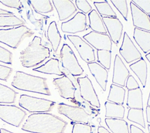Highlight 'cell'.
I'll use <instances>...</instances> for the list:
<instances>
[{
    "mask_svg": "<svg viewBox=\"0 0 150 133\" xmlns=\"http://www.w3.org/2000/svg\"><path fill=\"white\" fill-rule=\"evenodd\" d=\"M67 122L59 117L47 112L29 115L22 129L33 133H64Z\"/></svg>",
    "mask_w": 150,
    "mask_h": 133,
    "instance_id": "cell-1",
    "label": "cell"
},
{
    "mask_svg": "<svg viewBox=\"0 0 150 133\" xmlns=\"http://www.w3.org/2000/svg\"><path fill=\"white\" fill-rule=\"evenodd\" d=\"M11 85L20 90L36 93L46 96L51 95L46 78L33 76L23 71H16Z\"/></svg>",
    "mask_w": 150,
    "mask_h": 133,
    "instance_id": "cell-2",
    "label": "cell"
},
{
    "mask_svg": "<svg viewBox=\"0 0 150 133\" xmlns=\"http://www.w3.org/2000/svg\"><path fill=\"white\" fill-rule=\"evenodd\" d=\"M41 37L35 36L26 49L20 53L22 66L32 67L42 63L50 56V50L41 43Z\"/></svg>",
    "mask_w": 150,
    "mask_h": 133,
    "instance_id": "cell-3",
    "label": "cell"
},
{
    "mask_svg": "<svg viewBox=\"0 0 150 133\" xmlns=\"http://www.w3.org/2000/svg\"><path fill=\"white\" fill-rule=\"evenodd\" d=\"M33 34L32 30L25 25L0 29V42L13 49H16L23 39L31 37Z\"/></svg>",
    "mask_w": 150,
    "mask_h": 133,
    "instance_id": "cell-4",
    "label": "cell"
},
{
    "mask_svg": "<svg viewBox=\"0 0 150 133\" xmlns=\"http://www.w3.org/2000/svg\"><path fill=\"white\" fill-rule=\"evenodd\" d=\"M56 103L45 98H38L26 94H22L19 100V105L30 112H49L54 106Z\"/></svg>",
    "mask_w": 150,
    "mask_h": 133,
    "instance_id": "cell-5",
    "label": "cell"
},
{
    "mask_svg": "<svg viewBox=\"0 0 150 133\" xmlns=\"http://www.w3.org/2000/svg\"><path fill=\"white\" fill-rule=\"evenodd\" d=\"M60 56L62 67L66 69L72 76H78L83 73V69L79 64L73 50L67 44L64 43L63 45Z\"/></svg>",
    "mask_w": 150,
    "mask_h": 133,
    "instance_id": "cell-6",
    "label": "cell"
},
{
    "mask_svg": "<svg viewBox=\"0 0 150 133\" xmlns=\"http://www.w3.org/2000/svg\"><path fill=\"white\" fill-rule=\"evenodd\" d=\"M26 115V112L16 105L0 104V118L10 125L19 127Z\"/></svg>",
    "mask_w": 150,
    "mask_h": 133,
    "instance_id": "cell-7",
    "label": "cell"
},
{
    "mask_svg": "<svg viewBox=\"0 0 150 133\" xmlns=\"http://www.w3.org/2000/svg\"><path fill=\"white\" fill-rule=\"evenodd\" d=\"M57 111L72 121L88 124L90 120V115L83 108L79 107L72 106L64 103H59Z\"/></svg>",
    "mask_w": 150,
    "mask_h": 133,
    "instance_id": "cell-8",
    "label": "cell"
},
{
    "mask_svg": "<svg viewBox=\"0 0 150 133\" xmlns=\"http://www.w3.org/2000/svg\"><path fill=\"white\" fill-rule=\"evenodd\" d=\"M77 81L79 86L81 97L92 106L100 108V103L98 96L89 78L87 76L79 77Z\"/></svg>",
    "mask_w": 150,
    "mask_h": 133,
    "instance_id": "cell-9",
    "label": "cell"
},
{
    "mask_svg": "<svg viewBox=\"0 0 150 133\" xmlns=\"http://www.w3.org/2000/svg\"><path fill=\"white\" fill-rule=\"evenodd\" d=\"M67 37L74 45L81 59L87 63L95 62L94 50L90 45L77 35H69Z\"/></svg>",
    "mask_w": 150,
    "mask_h": 133,
    "instance_id": "cell-10",
    "label": "cell"
},
{
    "mask_svg": "<svg viewBox=\"0 0 150 133\" xmlns=\"http://www.w3.org/2000/svg\"><path fill=\"white\" fill-rule=\"evenodd\" d=\"M86 26V15L83 12H77L71 19L62 23L61 29L63 32L73 34L84 31Z\"/></svg>",
    "mask_w": 150,
    "mask_h": 133,
    "instance_id": "cell-11",
    "label": "cell"
},
{
    "mask_svg": "<svg viewBox=\"0 0 150 133\" xmlns=\"http://www.w3.org/2000/svg\"><path fill=\"white\" fill-rule=\"evenodd\" d=\"M83 37L97 50H111L112 41L110 36L107 34L91 31Z\"/></svg>",
    "mask_w": 150,
    "mask_h": 133,
    "instance_id": "cell-12",
    "label": "cell"
},
{
    "mask_svg": "<svg viewBox=\"0 0 150 133\" xmlns=\"http://www.w3.org/2000/svg\"><path fill=\"white\" fill-rule=\"evenodd\" d=\"M119 52L127 63H130L142 57L141 53L126 32H124L122 43Z\"/></svg>",
    "mask_w": 150,
    "mask_h": 133,
    "instance_id": "cell-13",
    "label": "cell"
},
{
    "mask_svg": "<svg viewBox=\"0 0 150 133\" xmlns=\"http://www.w3.org/2000/svg\"><path fill=\"white\" fill-rule=\"evenodd\" d=\"M53 83L62 97L65 99H74L76 87L72 81L66 74L60 78L54 79Z\"/></svg>",
    "mask_w": 150,
    "mask_h": 133,
    "instance_id": "cell-14",
    "label": "cell"
},
{
    "mask_svg": "<svg viewBox=\"0 0 150 133\" xmlns=\"http://www.w3.org/2000/svg\"><path fill=\"white\" fill-rule=\"evenodd\" d=\"M101 19L110 36L111 41L118 44L122 33L123 25L122 23L117 18L102 16Z\"/></svg>",
    "mask_w": 150,
    "mask_h": 133,
    "instance_id": "cell-15",
    "label": "cell"
},
{
    "mask_svg": "<svg viewBox=\"0 0 150 133\" xmlns=\"http://www.w3.org/2000/svg\"><path fill=\"white\" fill-rule=\"evenodd\" d=\"M129 76V72L122 59L118 54L115 55L114 62V69L112 76V84L124 87L125 81Z\"/></svg>",
    "mask_w": 150,
    "mask_h": 133,
    "instance_id": "cell-16",
    "label": "cell"
},
{
    "mask_svg": "<svg viewBox=\"0 0 150 133\" xmlns=\"http://www.w3.org/2000/svg\"><path fill=\"white\" fill-rule=\"evenodd\" d=\"M130 8L133 25L138 29L150 32V19L149 15L143 12L132 2L130 3Z\"/></svg>",
    "mask_w": 150,
    "mask_h": 133,
    "instance_id": "cell-17",
    "label": "cell"
},
{
    "mask_svg": "<svg viewBox=\"0 0 150 133\" xmlns=\"http://www.w3.org/2000/svg\"><path fill=\"white\" fill-rule=\"evenodd\" d=\"M52 2L57 12L60 21H64L72 16L77 8L70 0H53Z\"/></svg>",
    "mask_w": 150,
    "mask_h": 133,
    "instance_id": "cell-18",
    "label": "cell"
},
{
    "mask_svg": "<svg viewBox=\"0 0 150 133\" xmlns=\"http://www.w3.org/2000/svg\"><path fill=\"white\" fill-rule=\"evenodd\" d=\"M88 67L91 74L95 78L96 81L101 87L102 90L105 91L108 79V71L101 64L94 62L87 63Z\"/></svg>",
    "mask_w": 150,
    "mask_h": 133,
    "instance_id": "cell-19",
    "label": "cell"
},
{
    "mask_svg": "<svg viewBox=\"0 0 150 133\" xmlns=\"http://www.w3.org/2000/svg\"><path fill=\"white\" fill-rule=\"evenodd\" d=\"M133 37L144 53L150 51V32L135 28Z\"/></svg>",
    "mask_w": 150,
    "mask_h": 133,
    "instance_id": "cell-20",
    "label": "cell"
},
{
    "mask_svg": "<svg viewBox=\"0 0 150 133\" xmlns=\"http://www.w3.org/2000/svg\"><path fill=\"white\" fill-rule=\"evenodd\" d=\"M59 64V62L58 59L52 58L47 61L44 64L35 69H33V70L45 74H56L63 76L65 74L60 70Z\"/></svg>",
    "mask_w": 150,
    "mask_h": 133,
    "instance_id": "cell-21",
    "label": "cell"
},
{
    "mask_svg": "<svg viewBox=\"0 0 150 133\" xmlns=\"http://www.w3.org/2000/svg\"><path fill=\"white\" fill-rule=\"evenodd\" d=\"M129 68L138 77L143 87H145L146 83L148 74L147 64L145 60L141 57L137 62L130 64Z\"/></svg>",
    "mask_w": 150,
    "mask_h": 133,
    "instance_id": "cell-22",
    "label": "cell"
},
{
    "mask_svg": "<svg viewBox=\"0 0 150 133\" xmlns=\"http://www.w3.org/2000/svg\"><path fill=\"white\" fill-rule=\"evenodd\" d=\"M127 105L129 108L143 109L142 92L140 87L128 91Z\"/></svg>",
    "mask_w": 150,
    "mask_h": 133,
    "instance_id": "cell-23",
    "label": "cell"
},
{
    "mask_svg": "<svg viewBox=\"0 0 150 133\" xmlns=\"http://www.w3.org/2000/svg\"><path fill=\"white\" fill-rule=\"evenodd\" d=\"M105 117L108 118L122 119L124 117L125 108L122 105L105 101Z\"/></svg>",
    "mask_w": 150,
    "mask_h": 133,
    "instance_id": "cell-24",
    "label": "cell"
},
{
    "mask_svg": "<svg viewBox=\"0 0 150 133\" xmlns=\"http://www.w3.org/2000/svg\"><path fill=\"white\" fill-rule=\"evenodd\" d=\"M105 122L112 133H129L128 123L123 119L106 118Z\"/></svg>",
    "mask_w": 150,
    "mask_h": 133,
    "instance_id": "cell-25",
    "label": "cell"
},
{
    "mask_svg": "<svg viewBox=\"0 0 150 133\" xmlns=\"http://www.w3.org/2000/svg\"><path fill=\"white\" fill-rule=\"evenodd\" d=\"M47 36L49 41L51 43L53 51L56 52L60 45L62 36L58 30L55 21H52L49 24L47 30Z\"/></svg>",
    "mask_w": 150,
    "mask_h": 133,
    "instance_id": "cell-26",
    "label": "cell"
},
{
    "mask_svg": "<svg viewBox=\"0 0 150 133\" xmlns=\"http://www.w3.org/2000/svg\"><path fill=\"white\" fill-rule=\"evenodd\" d=\"M89 18V26L94 32L106 34L107 31L104 25L102 19L98 15V12L95 9L92 11L88 13Z\"/></svg>",
    "mask_w": 150,
    "mask_h": 133,
    "instance_id": "cell-27",
    "label": "cell"
},
{
    "mask_svg": "<svg viewBox=\"0 0 150 133\" xmlns=\"http://www.w3.org/2000/svg\"><path fill=\"white\" fill-rule=\"evenodd\" d=\"M125 90L121 86L112 84L107 97L108 101L122 105L125 100Z\"/></svg>",
    "mask_w": 150,
    "mask_h": 133,
    "instance_id": "cell-28",
    "label": "cell"
},
{
    "mask_svg": "<svg viewBox=\"0 0 150 133\" xmlns=\"http://www.w3.org/2000/svg\"><path fill=\"white\" fill-rule=\"evenodd\" d=\"M17 94L18 93L13 89L0 84V103H14Z\"/></svg>",
    "mask_w": 150,
    "mask_h": 133,
    "instance_id": "cell-29",
    "label": "cell"
},
{
    "mask_svg": "<svg viewBox=\"0 0 150 133\" xmlns=\"http://www.w3.org/2000/svg\"><path fill=\"white\" fill-rule=\"evenodd\" d=\"M29 2L34 10L38 13H46L53 10L51 1L49 0H30Z\"/></svg>",
    "mask_w": 150,
    "mask_h": 133,
    "instance_id": "cell-30",
    "label": "cell"
},
{
    "mask_svg": "<svg viewBox=\"0 0 150 133\" xmlns=\"http://www.w3.org/2000/svg\"><path fill=\"white\" fill-rule=\"evenodd\" d=\"M127 119L130 121L140 125L144 128H145L143 109L129 108L128 111Z\"/></svg>",
    "mask_w": 150,
    "mask_h": 133,
    "instance_id": "cell-31",
    "label": "cell"
},
{
    "mask_svg": "<svg viewBox=\"0 0 150 133\" xmlns=\"http://www.w3.org/2000/svg\"><path fill=\"white\" fill-rule=\"evenodd\" d=\"M25 22L14 15H0V27L24 25Z\"/></svg>",
    "mask_w": 150,
    "mask_h": 133,
    "instance_id": "cell-32",
    "label": "cell"
},
{
    "mask_svg": "<svg viewBox=\"0 0 150 133\" xmlns=\"http://www.w3.org/2000/svg\"><path fill=\"white\" fill-rule=\"evenodd\" d=\"M94 5L96 8L98 12L101 15L106 17L117 18V15L114 11L110 5L107 1L101 2H94Z\"/></svg>",
    "mask_w": 150,
    "mask_h": 133,
    "instance_id": "cell-33",
    "label": "cell"
},
{
    "mask_svg": "<svg viewBox=\"0 0 150 133\" xmlns=\"http://www.w3.org/2000/svg\"><path fill=\"white\" fill-rule=\"evenodd\" d=\"M97 61L107 70L110 69L111 52L108 50H97Z\"/></svg>",
    "mask_w": 150,
    "mask_h": 133,
    "instance_id": "cell-34",
    "label": "cell"
},
{
    "mask_svg": "<svg viewBox=\"0 0 150 133\" xmlns=\"http://www.w3.org/2000/svg\"><path fill=\"white\" fill-rule=\"evenodd\" d=\"M113 5L118 9L125 20H127L128 9L126 0H111Z\"/></svg>",
    "mask_w": 150,
    "mask_h": 133,
    "instance_id": "cell-35",
    "label": "cell"
},
{
    "mask_svg": "<svg viewBox=\"0 0 150 133\" xmlns=\"http://www.w3.org/2000/svg\"><path fill=\"white\" fill-rule=\"evenodd\" d=\"M92 128L87 124L76 122L73 124L71 133H91Z\"/></svg>",
    "mask_w": 150,
    "mask_h": 133,
    "instance_id": "cell-36",
    "label": "cell"
},
{
    "mask_svg": "<svg viewBox=\"0 0 150 133\" xmlns=\"http://www.w3.org/2000/svg\"><path fill=\"white\" fill-rule=\"evenodd\" d=\"M0 62L12 64V54L8 50L0 46Z\"/></svg>",
    "mask_w": 150,
    "mask_h": 133,
    "instance_id": "cell-37",
    "label": "cell"
},
{
    "mask_svg": "<svg viewBox=\"0 0 150 133\" xmlns=\"http://www.w3.org/2000/svg\"><path fill=\"white\" fill-rule=\"evenodd\" d=\"M131 2L147 15L150 14V0H132Z\"/></svg>",
    "mask_w": 150,
    "mask_h": 133,
    "instance_id": "cell-38",
    "label": "cell"
},
{
    "mask_svg": "<svg viewBox=\"0 0 150 133\" xmlns=\"http://www.w3.org/2000/svg\"><path fill=\"white\" fill-rule=\"evenodd\" d=\"M76 5L77 8L83 13H90L92 11V7L86 0H76Z\"/></svg>",
    "mask_w": 150,
    "mask_h": 133,
    "instance_id": "cell-39",
    "label": "cell"
},
{
    "mask_svg": "<svg viewBox=\"0 0 150 133\" xmlns=\"http://www.w3.org/2000/svg\"><path fill=\"white\" fill-rule=\"evenodd\" d=\"M0 2L9 8L17 9H21L22 8V3L19 0H0Z\"/></svg>",
    "mask_w": 150,
    "mask_h": 133,
    "instance_id": "cell-40",
    "label": "cell"
},
{
    "mask_svg": "<svg viewBox=\"0 0 150 133\" xmlns=\"http://www.w3.org/2000/svg\"><path fill=\"white\" fill-rule=\"evenodd\" d=\"M12 71V68L0 64V80L7 81Z\"/></svg>",
    "mask_w": 150,
    "mask_h": 133,
    "instance_id": "cell-41",
    "label": "cell"
},
{
    "mask_svg": "<svg viewBox=\"0 0 150 133\" xmlns=\"http://www.w3.org/2000/svg\"><path fill=\"white\" fill-rule=\"evenodd\" d=\"M125 87L128 90H134L139 87V84L137 83V80L132 75H129L127 79V82L125 84Z\"/></svg>",
    "mask_w": 150,
    "mask_h": 133,
    "instance_id": "cell-42",
    "label": "cell"
},
{
    "mask_svg": "<svg viewBox=\"0 0 150 133\" xmlns=\"http://www.w3.org/2000/svg\"><path fill=\"white\" fill-rule=\"evenodd\" d=\"M130 133H144V132L138 127L131 124L130 125Z\"/></svg>",
    "mask_w": 150,
    "mask_h": 133,
    "instance_id": "cell-43",
    "label": "cell"
},
{
    "mask_svg": "<svg viewBox=\"0 0 150 133\" xmlns=\"http://www.w3.org/2000/svg\"><path fill=\"white\" fill-rule=\"evenodd\" d=\"M98 133H110V131L103 126H100L97 129Z\"/></svg>",
    "mask_w": 150,
    "mask_h": 133,
    "instance_id": "cell-44",
    "label": "cell"
},
{
    "mask_svg": "<svg viewBox=\"0 0 150 133\" xmlns=\"http://www.w3.org/2000/svg\"><path fill=\"white\" fill-rule=\"evenodd\" d=\"M13 15V12L0 8V15Z\"/></svg>",
    "mask_w": 150,
    "mask_h": 133,
    "instance_id": "cell-45",
    "label": "cell"
},
{
    "mask_svg": "<svg viewBox=\"0 0 150 133\" xmlns=\"http://www.w3.org/2000/svg\"><path fill=\"white\" fill-rule=\"evenodd\" d=\"M146 120L148 123H150V107L146 106Z\"/></svg>",
    "mask_w": 150,
    "mask_h": 133,
    "instance_id": "cell-46",
    "label": "cell"
},
{
    "mask_svg": "<svg viewBox=\"0 0 150 133\" xmlns=\"http://www.w3.org/2000/svg\"><path fill=\"white\" fill-rule=\"evenodd\" d=\"M0 133H14V132H12L7 129H5L4 128H1L0 129Z\"/></svg>",
    "mask_w": 150,
    "mask_h": 133,
    "instance_id": "cell-47",
    "label": "cell"
},
{
    "mask_svg": "<svg viewBox=\"0 0 150 133\" xmlns=\"http://www.w3.org/2000/svg\"><path fill=\"white\" fill-rule=\"evenodd\" d=\"M145 57L147 59V60L149 61V62L150 63V52L148 53V54H146L145 55Z\"/></svg>",
    "mask_w": 150,
    "mask_h": 133,
    "instance_id": "cell-48",
    "label": "cell"
},
{
    "mask_svg": "<svg viewBox=\"0 0 150 133\" xmlns=\"http://www.w3.org/2000/svg\"><path fill=\"white\" fill-rule=\"evenodd\" d=\"M147 105L150 107V92H149V95L148 101H147Z\"/></svg>",
    "mask_w": 150,
    "mask_h": 133,
    "instance_id": "cell-49",
    "label": "cell"
},
{
    "mask_svg": "<svg viewBox=\"0 0 150 133\" xmlns=\"http://www.w3.org/2000/svg\"><path fill=\"white\" fill-rule=\"evenodd\" d=\"M148 129L149 133H150V125H148Z\"/></svg>",
    "mask_w": 150,
    "mask_h": 133,
    "instance_id": "cell-50",
    "label": "cell"
},
{
    "mask_svg": "<svg viewBox=\"0 0 150 133\" xmlns=\"http://www.w3.org/2000/svg\"><path fill=\"white\" fill-rule=\"evenodd\" d=\"M149 19H150V15H149Z\"/></svg>",
    "mask_w": 150,
    "mask_h": 133,
    "instance_id": "cell-51",
    "label": "cell"
},
{
    "mask_svg": "<svg viewBox=\"0 0 150 133\" xmlns=\"http://www.w3.org/2000/svg\"><path fill=\"white\" fill-rule=\"evenodd\" d=\"M144 133H145V132H144Z\"/></svg>",
    "mask_w": 150,
    "mask_h": 133,
    "instance_id": "cell-52",
    "label": "cell"
}]
</instances>
